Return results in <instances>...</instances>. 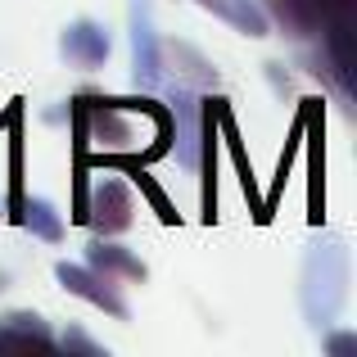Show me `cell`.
I'll use <instances>...</instances> for the list:
<instances>
[{
	"mask_svg": "<svg viewBox=\"0 0 357 357\" xmlns=\"http://www.w3.org/2000/svg\"><path fill=\"white\" fill-rule=\"evenodd\" d=\"M349 298V249L340 240H326L307 249L303 262V312L317 331L335 321V312Z\"/></svg>",
	"mask_w": 357,
	"mask_h": 357,
	"instance_id": "1",
	"label": "cell"
},
{
	"mask_svg": "<svg viewBox=\"0 0 357 357\" xmlns=\"http://www.w3.org/2000/svg\"><path fill=\"white\" fill-rule=\"evenodd\" d=\"M294 41H317L326 27L353 23V0H267V9Z\"/></svg>",
	"mask_w": 357,
	"mask_h": 357,
	"instance_id": "2",
	"label": "cell"
},
{
	"mask_svg": "<svg viewBox=\"0 0 357 357\" xmlns=\"http://www.w3.org/2000/svg\"><path fill=\"white\" fill-rule=\"evenodd\" d=\"M54 280H59L73 298H82V303L109 312L114 321H127V317H131V307H127V298H122L118 280L114 276H100L96 267H82V262H54Z\"/></svg>",
	"mask_w": 357,
	"mask_h": 357,
	"instance_id": "3",
	"label": "cell"
},
{
	"mask_svg": "<svg viewBox=\"0 0 357 357\" xmlns=\"http://www.w3.org/2000/svg\"><path fill=\"white\" fill-rule=\"evenodd\" d=\"M131 213H136V204H131V185L122 176H100V185L86 195V227L100 240L122 236L131 227Z\"/></svg>",
	"mask_w": 357,
	"mask_h": 357,
	"instance_id": "4",
	"label": "cell"
},
{
	"mask_svg": "<svg viewBox=\"0 0 357 357\" xmlns=\"http://www.w3.org/2000/svg\"><path fill=\"white\" fill-rule=\"evenodd\" d=\"M131 82L140 91H154L158 82L167 77L163 68V45L154 36V18H149V5L145 0H131Z\"/></svg>",
	"mask_w": 357,
	"mask_h": 357,
	"instance_id": "5",
	"label": "cell"
},
{
	"mask_svg": "<svg viewBox=\"0 0 357 357\" xmlns=\"http://www.w3.org/2000/svg\"><path fill=\"white\" fill-rule=\"evenodd\" d=\"M77 100H82V114H86V136L96 140L105 154H122V149L136 145V131H131L127 109H122L118 100H109V96H86V91H82Z\"/></svg>",
	"mask_w": 357,
	"mask_h": 357,
	"instance_id": "6",
	"label": "cell"
},
{
	"mask_svg": "<svg viewBox=\"0 0 357 357\" xmlns=\"http://www.w3.org/2000/svg\"><path fill=\"white\" fill-rule=\"evenodd\" d=\"M172 140H176V158H181L185 172L199 167V145H204V105L195 96V86L176 82L172 86Z\"/></svg>",
	"mask_w": 357,
	"mask_h": 357,
	"instance_id": "7",
	"label": "cell"
},
{
	"mask_svg": "<svg viewBox=\"0 0 357 357\" xmlns=\"http://www.w3.org/2000/svg\"><path fill=\"white\" fill-rule=\"evenodd\" d=\"M109 50H114V41H109V27L96 23V18H73L68 27L59 32V54L73 63V68H105Z\"/></svg>",
	"mask_w": 357,
	"mask_h": 357,
	"instance_id": "8",
	"label": "cell"
},
{
	"mask_svg": "<svg viewBox=\"0 0 357 357\" xmlns=\"http://www.w3.org/2000/svg\"><path fill=\"white\" fill-rule=\"evenodd\" d=\"M86 267H96L100 276H114V280H145V276H149V267L136 258V253H127L122 244L100 240V236H96V244L86 249Z\"/></svg>",
	"mask_w": 357,
	"mask_h": 357,
	"instance_id": "9",
	"label": "cell"
},
{
	"mask_svg": "<svg viewBox=\"0 0 357 357\" xmlns=\"http://www.w3.org/2000/svg\"><path fill=\"white\" fill-rule=\"evenodd\" d=\"M163 59L176 63V82H185V86H218V68H213L190 41H167Z\"/></svg>",
	"mask_w": 357,
	"mask_h": 357,
	"instance_id": "10",
	"label": "cell"
},
{
	"mask_svg": "<svg viewBox=\"0 0 357 357\" xmlns=\"http://www.w3.org/2000/svg\"><path fill=\"white\" fill-rule=\"evenodd\" d=\"M18 227H27L36 240H45V244H59L63 240V218H59V208H54L45 195H27V199H23Z\"/></svg>",
	"mask_w": 357,
	"mask_h": 357,
	"instance_id": "11",
	"label": "cell"
},
{
	"mask_svg": "<svg viewBox=\"0 0 357 357\" xmlns=\"http://www.w3.org/2000/svg\"><path fill=\"white\" fill-rule=\"evenodd\" d=\"M195 5L213 9V14L227 18L244 36H267V14H262V5H253V0H195Z\"/></svg>",
	"mask_w": 357,
	"mask_h": 357,
	"instance_id": "12",
	"label": "cell"
},
{
	"mask_svg": "<svg viewBox=\"0 0 357 357\" xmlns=\"http://www.w3.org/2000/svg\"><path fill=\"white\" fill-rule=\"evenodd\" d=\"M5 326H9L14 335H23V340L32 344V349H41V353H50V349H54L50 326H45L36 312H9V317H5Z\"/></svg>",
	"mask_w": 357,
	"mask_h": 357,
	"instance_id": "13",
	"label": "cell"
},
{
	"mask_svg": "<svg viewBox=\"0 0 357 357\" xmlns=\"http://www.w3.org/2000/svg\"><path fill=\"white\" fill-rule=\"evenodd\" d=\"M59 349H68V353H91V357H100V353H105V349H100L96 340H86L82 331H68V335L59 340Z\"/></svg>",
	"mask_w": 357,
	"mask_h": 357,
	"instance_id": "14",
	"label": "cell"
},
{
	"mask_svg": "<svg viewBox=\"0 0 357 357\" xmlns=\"http://www.w3.org/2000/svg\"><path fill=\"white\" fill-rule=\"evenodd\" d=\"M357 349V335H331V340H326V353H353Z\"/></svg>",
	"mask_w": 357,
	"mask_h": 357,
	"instance_id": "15",
	"label": "cell"
},
{
	"mask_svg": "<svg viewBox=\"0 0 357 357\" xmlns=\"http://www.w3.org/2000/svg\"><path fill=\"white\" fill-rule=\"evenodd\" d=\"M0 289H9V271L5 267H0Z\"/></svg>",
	"mask_w": 357,
	"mask_h": 357,
	"instance_id": "16",
	"label": "cell"
}]
</instances>
